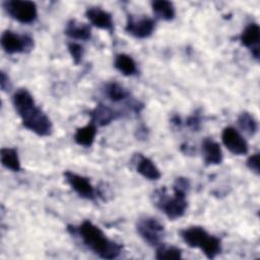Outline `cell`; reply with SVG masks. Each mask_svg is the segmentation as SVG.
Returning a JSON list of instances; mask_svg holds the SVG:
<instances>
[{
	"instance_id": "cell-1",
	"label": "cell",
	"mask_w": 260,
	"mask_h": 260,
	"mask_svg": "<svg viewBox=\"0 0 260 260\" xmlns=\"http://www.w3.org/2000/svg\"><path fill=\"white\" fill-rule=\"evenodd\" d=\"M12 105L24 128L42 137L52 134L53 125L50 118L36 105L27 89H17L12 95Z\"/></svg>"
},
{
	"instance_id": "cell-2",
	"label": "cell",
	"mask_w": 260,
	"mask_h": 260,
	"mask_svg": "<svg viewBox=\"0 0 260 260\" xmlns=\"http://www.w3.org/2000/svg\"><path fill=\"white\" fill-rule=\"evenodd\" d=\"M83 244L103 259H115L122 252V245L108 239L104 232L89 220L82 221L76 228Z\"/></svg>"
},
{
	"instance_id": "cell-3",
	"label": "cell",
	"mask_w": 260,
	"mask_h": 260,
	"mask_svg": "<svg viewBox=\"0 0 260 260\" xmlns=\"http://www.w3.org/2000/svg\"><path fill=\"white\" fill-rule=\"evenodd\" d=\"M180 234L190 248L200 249L208 259H214L221 252L220 240L201 226H190L182 230Z\"/></svg>"
},
{
	"instance_id": "cell-4",
	"label": "cell",
	"mask_w": 260,
	"mask_h": 260,
	"mask_svg": "<svg viewBox=\"0 0 260 260\" xmlns=\"http://www.w3.org/2000/svg\"><path fill=\"white\" fill-rule=\"evenodd\" d=\"M174 194L172 197L166 193V188L156 191L155 205L167 215L171 220L178 219L185 214L188 206L186 199V191L173 188Z\"/></svg>"
},
{
	"instance_id": "cell-5",
	"label": "cell",
	"mask_w": 260,
	"mask_h": 260,
	"mask_svg": "<svg viewBox=\"0 0 260 260\" xmlns=\"http://www.w3.org/2000/svg\"><path fill=\"white\" fill-rule=\"evenodd\" d=\"M6 13L20 23H31L38 17V7L35 2L27 0H8L3 2Z\"/></svg>"
},
{
	"instance_id": "cell-6",
	"label": "cell",
	"mask_w": 260,
	"mask_h": 260,
	"mask_svg": "<svg viewBox=\"0 0 260 260\" xmlns=\"http://www.w3.org/2000/svg\"><path fill=\"white\" fill-rule=\"evenodd\" d=\"M136 230L138 235L150 246L158 247L162 241L165 228L154 217H143L139 218L136 223Z\"/></svg>"
},
{
	"instance_id": "cell-7",
	"label": "cell",
	"mask_w": 260,
	"mask_h": 260,
	"mask_svg": "<svg viewBox=\"0 0 260 260\" xmlns=\"http://www.w3.org/2000/svg\"><path fill=\"white\" fill-rule=\"evenodd\" d=\"M1 46L7 54L29 52L34 47V40L27 35H18L11 30L3 31Z\"/></svg>"
},
{
	"instance_id": "cell-8",
	"label": "cell",
	"mask_w": 260,
	"mask_h": 260,
	"mask_svg": "<svg viewBox=\"0 0 260 260\" xmlns=\"http://www.w3.org/2000/svg\"><path fill=\"white\" fill-rule=\"evenodd\" d=\"M155 21L146 16L135 17L133 15H128L125 30L134 38L146 39L150 37L154 30Z\"/></svg>"
},
{
	"instance_id": "cell-9",
	"label": "cell",
	"mask_w": 260,
	"mask_h": 260,
	"mask_svg": "<svg viewBox=\"0 0 260 260\" xmlns=\"http://www.w3.org/2000/svg\"><path fill=\"white\" fill-rule=\"evenodd\" d=\"M223 145L236 155H244L249 151V146L246 139L234 127H225L221 133Z\"/></svg>"
},
{
	"instance_id": "cell-10",
	"label": "cell",
	"mask_w": 260,
	"mask_h": 260,
	"mask_svg": "<svg viewBox=\"0 0 260 260\" xmlns=\"http://www.w3.org/2000/svg\"><path fill=\"white\" fill-rule=\"evenodd\" d=\"M67 184L82 198L87 200H94L96 197L95 190L89 180L71 171H66L63 174Z\"/></svg>"
},
{
	"instance_id": "cell-11",
	"label": "cell",
	"mask_w": 260,
	"mask_h": 260,
	"mask_svg": "<svg viewBox=\"0 0 260 260\" xmlns=\"http://www.w3.org/2000/svg\"><path fill=\"white\" fill-rule=\"evenodd\" d=\"M85 16L95 27L108 30L110 34H113L114 20L110 12L100 7H89L85 11Z\"/></svg>"
},
{
	"instance_id": "cell-12",
	"label": "cell",
	"mask_w": 260,
	"mask_h": 260,
	"mask_svg": "<svg viewBox=\"0 0 260 260\" xmlns=\"http://www.w3.org/2000/svg\"><path fill=\"white\" fill-rule=\"evenodd\" d=\"M259 41L260 28L257 23L248 24L240 35L241 44L251 51L252 56L256 60L259 59Z\"/></svg>"
},
{
	"instance_id": "cell-13",
	"label": "cell",
	"mask_w": 260,
	"mask_h": 260,
	"mask_svg": "<svg viewBox=\"0 0 260 260\" xmlns=\"http://www.w3.org/2000/svg\"><path fill=\"white\" fill-rule=\"evenodd\" d=\"M132 160L137 173H139L145 179L155 181L160 178L161 174L159 170L150 158L144 156L141 153H136Z\"/></svg>"
},
{
	"instance_id": "cell-14",
	"label": "cell",
	"mask_w": 260,
	"mask_h": 260,
	"mask_svg": "<svg viewBox=\"0 0 260 260\" xmlns=\"http://www.w3.org/2000/svg\"><path fill=\"white\" fill-rule=\"evenodd\" d=\"M201 151L204 162L208 166L218 165L222 161V151L220 145L211 138H205L202 141Z\"/></svg>"
},
{
	"instance_id": "cell-15",
	"label": "cell",
	"mask_w": 260,
	"mask_h": 260,
	"mask_svg": "<svg viewBox=\"0 0 260 260\" xmlns=\"http://www.w3.org/2000/svg\"><path fill=\"white\" fill-rule=\"evenodd\" d=\"M90 121L96 126H106L119 117V113L103 104H99L89 114Z\"/></svg>"
},
{
	"instance_id": "cell-16",
	"label": "cell",
	"mask_w": 260,
	"mask_h": 260,
	"mask_svg": "<svg viewBox=\"0 0 260 260\" xmlns=\"http://www.w3.org/2000/svg\"><path fill=\"white\" fill-rule=\"evenodd\" d=\"M64 34L70 39L79 41H87L91 38V29L89 25L77 22L75 19H71L66 23Z\"/></svg>"
},
{
	"instance_id": "cell-17",
	"label": "cell",
	"mask_w": 260,
	"mask_h": 260,
	"mask_svg": "<svg viewBox=\"0 0 260 260\" xmlns=\"http://www.w3.org/2000/svg\"><path fill=\"white\" fill-rule=\"evenodd\" d=\"M96 135V125L89 121L88 124H86L83 127H79L76 129L74 133V140L78 145L89 147L92 145Z\"/></svg>"
},
{
	"instance_id": "cell-18",
	"label": "cell",
	"mask_w": 260,
	"mask_h": 260,
	"mask_svg": "<svg viewBox=\"0 0 260 260\" xmlns=\"http://www.w3.org/2000/svg\"><path fill=\"white\" fill-rule=\"evenodd\" d=\"M151 8L153 13L156 15V17L162 20L170 21L175 18V15H176L175 6L170 1H166V0L152 1Z\"/></svg>"
},
{
	"instance_id": "cell-19",
	"label": "cell",
	"mask_w": 260,
	"mask_h": 260,
	"mask_svg": "<svg viewBox=\"0 0 260 260\" xmlns=\"http://www.w3.org/2000/svg\"><path fill=\"white\" fill-rule=\"evenodd\" d=\"M115 68L125 76L134 75L137 72L136 63L133 58L127 54L121 53L115 57L114 61Z\"/></svg>"
},
{
	"instance_id": "cell-20",
	"label": "cell",
	"mask_w": 260,
	"mask_h": 260,
	"mask_svg": "<svg viewBox=\"0 0 260 260\" xmlns=\"http://www.w3.org/2000/svg\"><path fill=\"white\" fill-rule=\"evenodd\" d=\"M1 156V164L4 168L12 171V172H19L21 169L20 160L18 157L17 150L11 147H3L0 152Z\"/></svg>"
},
{
	"instance_id": "cell-21",
	"label": "cell",
	"mask_w": 260,
	"mask_h": 260,
	"mask_svg": "<svg viewBox=\"0 0 260 260\" xmlns=\"http://www.w3.org/2000/svg\"><path fill=\"white\" fill-rule=\"evenodd\" d=\"M104 91H105L106 96L114 103H119V102L125 101V100L129 99V95H130L129 91L118 82L107 83Z\"/></svg>"
},
{
	"instance_id": "cell-22",
	"label": "cell",
	"mask_w": 260,
	"mask_h": 260,
	"mask_svg": "<svg viewBox=\"0 0 260 260\" xmlns=\"http://www.w3.org/2000/svg\"><path fill=\"white\" fill-rule=\"evenodd\" d=\"M239 127L248 135H254L258 130V123L254 116L249 112H243L238 117Z\"/></svg>"
},
{
	"instance_id": "cell-23",
	"label": "cell",
	"mask_w": 260,
	"mask_h": 260,
	"mask_svg": "<svg viewBox=\"0 0 260 260\" xmlns=\"http://www.w3.org/2000/svg\"><path fill=\"white\" fill-rule=\"evenodd\" d=\"M155 258L158 260H171V259H181L182 250L175 246H166L160 244L156 247Z\"/></svg>"
},
{
	"instance_id": "cell-24",
	"label": "cell",
	"mask_w": 260,
	"mask_h": 260,
	"mask_svg": "<svg viewBox=\"0 0 260 260\" xmlns=\"http://www.w3.org/2000/svg\"><path fill=\"white\" fill-rule=\"evenodd\" d=\"M68 51H69V54L73 60V62L78 65L81 60H82V57L84 55V49L83 47L78 44V43H75V42H71L68 44Z\"/></svg>"
},
{
	"instance_id": "cell-25",
	"label": "cell",
	"mask_w": 260,
	"mask_h": 260,
	"mask_svg": "<svg viewBox=\"0 0 260 260\" xmlns=\"http://www.w3.org/2000/svg\"><path fill=\"white\" fill-rule=\"evenodd\" d=\"M247 167L254 172L256 175H259L260 173V164H259V153H254L251 156L248 157L246 161Z\"/></svg>"
},
{
	"instance_id": "cell-26",
	"label": "cell",
	"mask_w": 260,
	"mask_h": 260,
	"mask_svg": "<svg viewBox=\"0 0 260 260\" xmlns=\"http://www.w3.org/2000/svg\"><path fill=\"white\" fill-rule=\"evenodd\" d=\"M186 125L192 129L193 131H198V129L200 128L201 125V120L200 117L198 115H192L190 116L187 121H186Z\"/></svg>"
},
{
	"instance_id": "cell-27",
	"label": "cell",
	"mask_w": 260,
	"mask_h": 260,
	"mask_svg": "<svg viewBox=\"0 0 260 260\" xmlns=\"http://www.w3.org/2000/svg\"><path fill=\"white\" fill-rule=\"evenodd\" d=\"M0 86L3 91H7L10 88L9 77L3 71H1V73H0Z\"/></svg>"
}]
</instances>
